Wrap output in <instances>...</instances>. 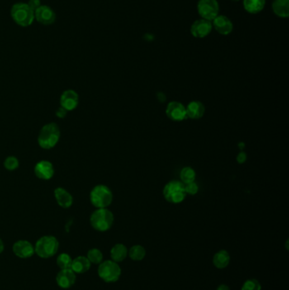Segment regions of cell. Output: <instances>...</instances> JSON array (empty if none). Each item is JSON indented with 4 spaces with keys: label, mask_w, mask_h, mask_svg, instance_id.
Wrapping results in <instances>:
<instances>
[{
    "label": "cell",
    "mask_w": 289,
    "mask_h": 290,
    "mask_svg": "<svg viewBox=\"0 0 289 290\" xmlns=\"http://www.w3.org/2000/svg\"><path fill=\"white\" fill-rule=\"evenodd\" d=\"M54 165L49 160H40L34 166V174L40 180H50L54 177Z\"/></svg>",
    "instance_id": "8fae6325"
},
{
    "label": "cell",
    "mask_w": 289,
    "mask_h": 290,
    "mask_svg": "<svg viewBox=\"0 0 289 290\" xmlns=\"http://www.w3.org/2000/svg\"><path fill=\"white\" fill-rule=\"evenodd\" d=\"M128 254H129V257L133 260L139 262V260L144 259V257L146 255V250L142 245L137 244V245L132 247L128 250Z\"/></svg>",
    "instance_id": "cb8c5ba5"
},
{
    "label": "cell",
    "mask_w": 289,
    "mask_h": 290,
    "mask_svg": "<svg viewBox=\"0 0 289 290\" xmlns=\"http://www.w3.org/2000/svg\"><path fill=\"white\" fill-rule=\"evenodd\" d=\"M91 267V263L86 256H77L74 259H72V267L71 269L77 274H82L87 272Z\"/></svg>",
    "instance_id": "d6986e66"
},
{
    "label": "cell",
    "mask_w": 289,
    "mask_h": 290,
    "mask_svg": "<svg viewBox=\"0 0 289 290\" xmlns=\"http://www.w3.org/2000/svg\"><path fill=\"white\" fill-rule=\"evenodd\" d=\"M58 239L52 235H45L36 242L34 249L35 253L43 259H48L54 256L59 249Z\"/></svg>",
    "instance_id": "277c9868"
},
{
    "label": "cell",
    "mask_w": 289,
    "mask_h": 290,
    "mask_svg": "<svg viewBox=\"0 0 289 290\" xmlns=\"http://www.w3.org/2000/svg\"><path fill=\"white\" fill-rule=\"evenodd\" d=\"M90 224L99 231H106L112 227L115 217L108 208L96 209L90 216Z\"/></svg>",
    "instance_id": "7a4b0ae2"
},
{
    "label": "cell",
    "mask_w": 289,
    "mask_h": 290,
    "mask_svg": "<svg viewBox=\"0 0 289 290\" xmlns=\"http://www.w3.org/2000/svg\"><path fill=\"white\" fill-rule=\"evenodd\" d=\"M266 0H243V7L250 14H257L263 10Z\"/></svg>",
    "instance_id": "603a6c76"
},
{
    "label": "cell",
    "mask_w": 289,
    "mask_h": 290,
    "mask_svg": "<svg viewBox=\"0 0 289 290\" xmlns=\"http://www.w3.org/2000/svg\"><path fill=\"white\" fill-rule=\"evenodd\" d=\"M185 192L188 195H195L199 192V185L195 182L184 184Z\"/></svg>",
    "instance_id": "f546056e"
},
{
    "label": "cell",
    "mask_w": 289,
    "mask_h": 290,
    "mask_svg": "<svg viewBox=\"0 0 289 290\" xmlns=\"http://www.w3.org/2000/svg\"><path fill=\"white\" fill-rule=\"evenodd\" d=\"M247 160V155L246 153L243 152V151H241L239 154H238V156H237V161L239 164H243Z\"/></svg>",
    "instance_id": "d6a6232c"
},
{
    "label": "cell",
    "mask_w": 289,
    "mask_h": 290,
    "mask_svg": "<svg viewBox=\"0 0 289 290\" xmlns=\"http://www.w3.org/2000/svg\"><path fill=\"white\" fill-rule=\"evenodd\" d=\"M180 178H181V182L183 184L195 182V178H196V171L194 168L190 167V166H185V167L182 168L181 172H180Z\"/></svg>",
    "instance_id": "d4e9b609"
},
{
    "label": "cell",
    "mask_w": 289,
    "mask_h": 290,
    "mask_svg": "<svg viewBox=\"0 0 289 290\" xmlns=\"http://www.w3.org/2000/svg\"><path fill=\"white\" fill-rule=\"evenodd\" d=\"M76 280V273L72 269L60 270L56 276L57 284L64 289L72 287L75 284Z\"/></svg>",
    "instance_id": "9a60e30c"
},
{
    "label": "cell",
    "mask_w": 289,
    "mask_h": 290,
    "mask_svg": "<svg viewBox=\"0 0 289 290\" xmlns=\"http://www.w3.org/2000/svg\"><path fill=\"white\" fill-rule=\"evenodd\" d=\"M212 25H214L216 32L221 35H228L233 32V23L229 18L224 15H217L213 20Z\"/></svg>",
    "instance_id": "e0dca14e"
},
{
    "label": "cell",
    "mask_w": 289,
    "mask_h": 290,
    "mask_svg": "<svg viewBox=\"0 0 289 290\" xmlns=\"http://www.w3.org/2000/svg\"><path fill=\"white\" fill-rule=\"evenodd\" d=\"M230 254L225 249L218 251L213 256V265L218 269H224L230 263Z\"/></svg>",
    "instance_id": "ffe728a7"
},
{
    "label": "cell",
    "mask_w": 289,
    "mask_h": 290,
    "mask_svg": "<svg viewBox=\"0 0 289 290\" xmlns=\"http://www.w3.org/2000/svg\"><path fill=\"white\" fill-rule=\"evenodd\" d=\"M272 10L279 17H288L289 0H273Z\"/></svg>",
    "instance_id": "7402d4cb"
},
{
    "label": "cell",
    "mask_w": 289,
    "mask_h": 290,
    "mask_svg": "<svg viewBox=\"0 0 289 290\" xmlns=\"http://www.w3.org/2000/svg\"><path fill=\"white\" fill-rule=\"evenodd\" d=\"M67 113H68V111H67V109H65L64 108L59 106L57 109L56 112H55V115L59 119H64L65 117H67Z\"/></svg>",
    "instance_id": "1f68e13d"
},
{
    "label": "cell",
    "mask_w": 289,
    "mask_h": 290,
    "mask_svg": "<svg viewBox=\"0 0 289 290\" xmlns=\"http://www.w3.org/2000/svg\"><path fill=\"white\" fill-rule=\"evenodd\" d=\"M128 249L123 244H116L112 247L110 250V257L113 262H121L126 258Z\"/></svg>",
    "instance_id": "44dd1931"
},
{
    "label": "cell",
    "mask_w": 289,
    "mask_h": 290,
    "mask_svg": "<svg viewBox=\"0 0 289 290\" xmlns=\"http://www.w3.org/2000/svg\"><path fill=\"white\" fill-rule=\"evenodd\" d=\"M89 199L96 209L108 208L112 203V191L105 184H98L90 192Z\"/></svg>",
    "instance_id": "3957f363"
},
{
    "label": "cell",
    "mask_w": 289,
    "mask_h": 290,
    "mask_svg": "<svg viewBox=\"0 0 289 290\" xmlns=\"http://www.w3.org/2000/svg\"><path fill=\"white\" fill-rule=\"evenodd\" d=\"M98 274L105 282H115L120 278L121 268L116 262L105 260L100 263L98 268Z\"/></svg>",
    "instance_id": "52a82bcc"
},
{
    "label": "cell",
    "mask_w": 289,
    "mask_h": 290,
    "mask_svg": "<svg viewBox=\"0 0 289 290\" xmlns=\"http://www.w3.org/2000/svg\"><path fill=\"white\" fill-rule=\"evenodd\" d=\"M20 165V161H19L18 158L13 155L8 156L6 158V160L4 161V166L6 168V170H15L19 167Z\"/></svg>",
    "instance_id": "83f0119b"
},
{
    "label": "cell",
    "mask_w": 289,
    "mask_h": 290,
    "mask_svg": "<svg viewBox=\"0 0 289 290\" xmlns=\"http://www.w3.org/2000/svg\"><path fill=\"white\" fill-rule=\"evenodd\" d=\"M232 1H235V2H238L239 0H232Z\"/></svg>",
    "instance_id": "8d00e7d4"
},
{
    "label": "cell",
    "mask_w": 289,
    "mask_h": 290,
    "mask_svg": "<svg viewBox=\"0 0 289 290\" xmlns=\"http://www.w3.org/2000/svg\"><path fill=\"white\" fill-rule=\"evenodd\" d=\"M163 196L165 199L169 203H182L187 196V193L185 192L184 184L181 181H170L163 188Z\"/></svg>",
    "instance_id": "8992f818"
},
{
    "label": "cell",
    "mask_w": 289,
    "mask_h": 290,
    "mask_svg": "<svg viewBox=\"0 0 289 290\" xmlns=\"http://www.w3.org/2000/svg\"><path fill=\"white\" fill-rule=\"evenodd\" d=\"M34 15L37 21H39L42 25H51L56 20L55 12L48 5H41L34 12Z\"/></svg>",
    "instance_id": "7c38bea8"
},
{
    "label": "cell",
    "mask_w": 289,
    "mask_h": 290,
    "mask_svg": "<svg viewBox=\"0 0 289 290\" xmlns=\"http://www.w3.org/2000/svg\"><path fill=\"white\" fill-rule=\"evenodd\" d=\"M212 27V23L210 20L200 19L192 23V26H191V33L195 38H205L211 33Z\"/></svg>",
    "instance_id": "5bb4252c"
},
{
    "label": "cell",
    "mask_w": 289,
    "mask_h": 290,
    "mask_svg": "<svg viewBox=\"0 0 289 290\" xmlns=\"http://www.w3.org/2000/svg\"><path fill=\"white\" fill-rule=\"evenodd\" d=\"M166 114L173 122H182L187 119L186 106L178 101L170 102L167 104Z\"/></svg>",
    "instance_id": "9c48e42d"
},
{
    "label": "cell",
    "mask_w": 289,
    "mask_h": 290,
    "mask_svg": "<svg viewBox=\"0 0 289 290\" xmlns=\"http://www.w3.org/2000/svg\"><path fill=\"white\" fill-rule=\"evenodd\" d=\"M79 104V94L73 89L65 90L59 98V105L67 109V111H72L77 109Z\"/></svg>",
    "instance_id": "30bf717a"
},
{
    "label": "cell",
    "mask_w": 289,
    "mask_h": 290,
    "mask_svg": "<svg viewBox=\"0 0 289 290\" xmlns=\"http://www.w3.org/2000/svg\"><path fill=\"white\" fill-rule=\"evenodd\" d=\"M4 249H5V244H4L3 240L0 239V254L4 251Z\"/></svg>",
    "instance_id": "e575fe53"
},
{
    "label": "cell",
    "mask_w": 289,
    "mask_h": 290,
    "mask_svg": "<svg viewBox=\"0 0 289 290\" xmlns=\"http://www.w3.org/2000/svg\"><path fill=\"white\" fill-rule=\"evenodd\" d=\"M60 135V129L55 122L47 123L42 127L38 136L39 147L44 150H51L59 142Z\"/></svg>",
    "instance_id": "6da1fadb"
},
{
    "label": "cell",
    "mask_w": 289,
    "mask_h": 290,
    "mask_svg": "<svg viewBox=\"0 0 289 290\" xmlns=\"http://www.w3.org/2000/svg\"><path fill=\"white\" fill-rule=\"evenodd\" d=\"M11 15L14 21L22 27L30 26L35 20L34 10L24 3L14 5L11 8Z\"/></svg>",
    "instance_id": "5b68a950"
},
{
    "label": "cell",
    "mask_w": 289,
    "mask_h": 290,
    "mask_svg": "<svg viewBox=\"0 0 289 290\" xmlns=\"http://www.w3.org/2000/svg\"><path fill=\"white\" fill-rule=\"evenodd\" d=\"M56 263L60 270L71 269L72 263V257L67 253H62L57 257Z\"/></svg>",
    "instance_id": "484cf974"
},
{
    "label": "cell",
    "mask_w": 289,
    "mask_h": 290,
    "mask_svg": "<svg viewBox=\"0 0 289 290\" xmlns=\"http://www.w3.org/2000/svg\"><path fill=\"white\" fill-rule=\"evenodd\" d=\"M216 290H230V287H228V285L220 284L218 286Z\"/></svg>",
    "instance_id": "836d02e7"
},
{
    "label": "cell",
    "mask_w": 289,
    "mask_h": 290,
    "mask_svg": "<svg viewBox=\"0 0 289 290\" xmlns=\"http://www.w3.org/2000/svg\"><path fill=\"white\" fill-rule=\"evenodd\" d=\"M14 254L21 259H27L35 254V249L31 243L27 240H18L12 247Z\"/></svg>",
    "instance_id": "4fadbf2b"
},
{
    "label": "cell",
    "mask_w": 289,
    "mask_h": 290,
    "mask_svg": "<svg viewBox=\"0 0 289 290\" xmlns=\"http://www.w3.org/2000/svg\"><path fill=\"white\" fill-rule=\"evenodd\" d=\"M187 118L192 120H199L204 117L205 113V107L202 102L199 100H192L186 106Z\"/></svg>",
    "instance_id": "ac0fdd59"
},
{
    "label": "cell",
    "mask_w": 289,
    "mask_h": 290,
    "mask_svg": "<svg viewBox=\"0 0 289 290\" xmlns=\"http://www.w3.org/2000/svg\"><path fill=\"white\" fill-rule=\"evenodd\" d=\"M86 257L88 259L90 263H92V264L95 265H100V263L103 262L104 255H103V253L100 251V249L94 248V249H91L88 250L87 256Z\"/></svg>",
    "instance_id": "4316f807"
},
{
    "label": "cell",
    "mask_w": 289,
    "mask_h": 290,
    "mask_svg": "<svg viewBox=\"0 0 289 290\" xmlns=\"http://www.w3.org/2000/svg\"><path fill=\"white\" fill-rule=\"evenodd\" d=\"M241 290H261V285L258 280L250 278L244 282Z\"/></svg>",
    "instance_id": "f1b7e54d"
},
{
    "label": "cell",
    "mask_w": 289,
    "mask_h": 290,
    "mask_svg": "<svg viewBox=\"0 0 289 290\" xmlns=\"http://www.w3.org/2000/svg\"><path fill=\"white\" fill-rule=\"evenodd\" d=\"M198 12L202 19L213 20L219 13V5L216 0H200L198 3Z\"/></svg>",
    "instance_id": "ba28073f"
},
{
    "label": "cell",
    "mask_w": 289,
    "mask_h": 290,
    "mask_svg": "<svg viewBox=\"0 0 289 290\" xmlns=\"http://www.w3.org/2000/svg\"><path fill=\"white\" fill-rule=\"evenodd\" d=\"M54 195L57 204L63 209H69L74 202L72 193L61 187H58L54 189Z\"/></svg>",
    "instance_id": "2e32d148"
},
{
    "label": "cell",
    "mask_w": 289,
    "mask_h": 290,
    "mask_svg": "<svg viewBox=\"0 0 289 290\" xmlns=\"http://www.w3.org/2000/svg\"><path fill=\"white\" fill-rule=\"evenodd\" d=\"M243 147H244V143H243V142H240V143H239V148L243 149Z\"/></svg>",
    "instance_id": "d590c367"
},
{
    "label": "cell",
    "mask_w": 289,
    "mask_h": 290,
    "mask_svg": "<svg viewBox=\"0 0 289 290\" xmlns=\"http://www.w3.org/2000/svg\"><path fill=\"white\" fill-rule=\"evenodd\" d=\"M27 5H28L29 7L31 8V10H34V12H35L42 5L40 0H30L27 3Z\"/></svg>",
    "instance_id": "4dcf8cb0"
}]
</instances>
